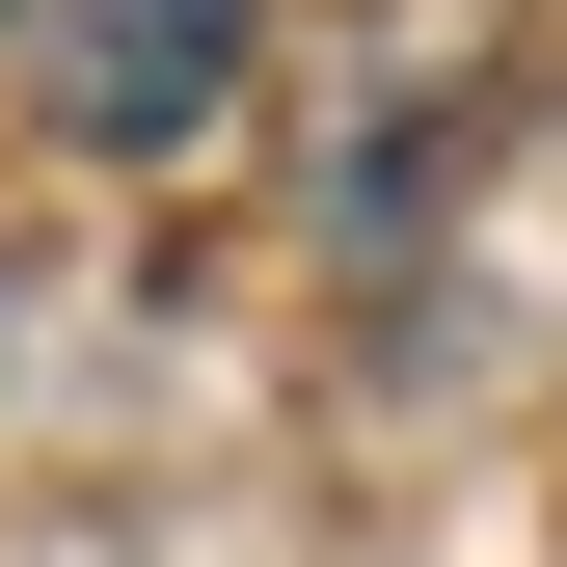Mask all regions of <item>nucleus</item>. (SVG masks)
Listing matches in <instances>:
<instances>
[{
	"label": "nucleus",
	"mask_w": 567,
	"mask_h": 567,
	"mask_svg": "<svg viewBox=\"0 0 567 567\" xmlns=\"http://www.w3.org/2000/svg\"><path fill=\"white\" fill-rule=\"evenodd\" d=\"M244 54H270V0H0V82L82 135V163H189Z\"/></svg>",
	"instance_id": "nucleus-1"
}]
</instances>
